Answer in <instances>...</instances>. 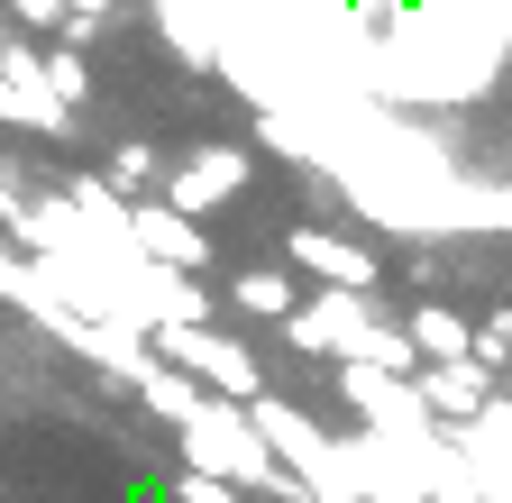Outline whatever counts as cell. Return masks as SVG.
<instances>
[{
    "label": "cell",
    "instance_id": "6da1fadb",
    "mask_svg": "<svg viewBox=\"0 0 512 503\" xmlns=\"http://www.w3.org/2000/svg\"><path fill=\"white\" fill-rule=\"evenodd\" d=\"M284 339H293L311 366H320V357H339V366H384V375H412V366H421L412 339H403V321H384V311H375V293H311V302H293Z\"/></svg>",
    "mask_w": 512,
    "mask_h": 503
},
{
    "label": "cell",
    "instance_id": "7a4b0ae2",
    "mask_svg": "<svg viewBox=\"0 0 512 503\" xmlns=\"http://www.w3.org/2000/svg\"><path fill=\"white\" fill-rule=\"evenodd\" d=\"M174 439H183V467L192 476H220V485H238V494H302L284 467H275V449L256 439V421H247V403H192V421H174Z\"/></svg>",
    "mask_w": 512,
    "mask_h": 503
},
{
    "label": "cell",
    "instance_id": "3957f363",
    "mask_svg": "<svg viewBox=\"0 0 512 503\" xmlns=\"http://www.w3.org/2000/svg\"><path fill=\"white\" fill-rule=\"evenodd\" d=\"M147 348H156L174 375H192L211 403H256V394H266V366H256L238 339H220L211 321H192V330H156Z\"/></svg>",
    "mask_w": 512,
    "mask_h": 503
},
{
    "label": "cell",
    "instance_id": "277c9868",
    "mask_svg": "<svg viewBox=\"0 0 512 503\" xmlns=\"http://www.w3.org/2000/svg\"><path fill=\"white\" fill-rule=\"evenodd\" d=\"M339 385H348V403L366 412V439H384V449H430V439H439V421H430V412H421V394H412V375L339 366Z\"/></svg>",
    "mask_w": 512,
    "mask_h": 503
},
{
    "label": "cell",
    "instance_id": "5b68a950",
    "mask_svg": "<svg viewBox=\"0 0 512 503\" xmlns=\"http://www.w3.org/2000/svg\"><path fill=\"white\" fill-rule=\"evenodd\" d=\"M119 238L138 247V266H165V275H202V266H211L202 220H183V211H165V202H119Z\"/></svg>",
    "mask_w": 512,
    "mask_h": 503
},
{
    "label": "cell",
    "instance_id": "8992f818",
    "mask_svg": "<svg viewBox=\"0 0 512 503\" xmlns=\"http://www.w3.org/2000/svg\"><path fill=\"white\" fill-rule=\"evenodd\" d=\"M284 257H293V275H311L320 293H384L375 247H357V238H339V229H320V220L284 238Z\"/></svg>",
    "mask_w": 512,
    "mask_h": 503
},
{
    "label": "cell",
    "instance_id": "52a82bcc",
    "mask_svg": "<svg viewBox=\"0 0 512 503\" xmlns=\"http://www.w3.org/2000/svg\"><path fill=\"white\" fill-rule=\"evenodd\" d=\"M247 147H202L192 165H174L165 174V211H183V220H202V211H220L229 193H247Z\"/></svg>",
    "mask_w": 512,
    "mask_h": 503
},
{
    "label": "cell",
    "instance_id": "ba28073f",
    "mask_svg": "<svg viewBox=\"0 0 512 503\" xmlns=\"http://www.w3.org/2000/svg\"><path fill=\"white\" fill-rule=\"evenodd\" d=\"M412 394H421L430 421H476V412L494 403V375H485L476 357H458V366H412Z\"/></svg>",
    "mask_w": 512,
    "mask_h": 503
},
{
    "label": "cell",
    "instance_id": "9c48e42d",
    "mask_svg": "<svg viewBox=\"0 0 512 503\" xmlns=\"http://www.w3.org/2000/svg\"><path fill=\"white\" fill-rule=\"evenodd\" d=\"M293 302H302L293 275H256V266H247V275L229 284V311H247V321H293Z\"/></svg>",
    "mask_w": 512,
    "mask_h": 503
},
{
    "label": "cell",
    "instance_id": "30bf717a",
    "mask_svg": "<svg viewBox=\"0 0 512 503\" xmlns=\"http://www.w3.org/2000/svg\"><path fill=\"white\" fill-rule=\"evenodd\" d=\"M37 74H46V92L64 101V110H83L92 101V65H83V46L64 37V46H37Z\"/></svg>",
    "mask_w": 512,
    "mask_h": 503
},
{
    "label": "cell",
    "instance_id": "8fae6325",
    "mask_svg": "<svg viewBox=\"0 0 512 503\" xmlns=\"http://www.w3.org/2000/svg\"><path fill=\"white\" fill-rule=\"evenodd\" d=\"M138 403H147L156 421H192V403H202V385H192V375H174V366L156 357V366L138 375Z\"/></svg>",
    "mask_w": 512,
    "mask_h": 503
},
{
    "label": "cell",
    "instance_id": "7c38bea8",
    "mask_svg": "<svg viewBox=\"0 0 512 503\" xmlns=\"http://www.w3.org/2000/svg\"><path fill=\"white\" fill-rule=\"evenodd\" d=\"M147 183H156V147H119L101 193H110V202H128V193H147Z\"/></svg>",
    "mask_w": 512,
    "mask_h": 503
},
{
    "label": "cell",
    "instance_id": "4fadbf2b",
    "mask_svg": "<svg viewBox=\"0 0 512 503\" xmlns=\"http://www.w3.org/2000/svg\"><path fill=\"white\" fill-rule=\"evenodd\" d=\"M174 503H247V494H238V485H220V476H192V467H183Z\"/></svg>",
    "mask_w": 512,
    "mask_h": 503
},
{
    "label": "cell",
    "instance_id": "5bb4252c",
    "mask_svg": "<svg viewBox=\"0 0 512 503\" xmlns=\"http://www.w3.org/2000/svg\"><path fill=\"white\" fill-rule=\"evenodd\" d=\"M110 10H119V0H64V28L83 37V28H92V19H110Z\"/></svg>",
    "mask_w": 512,
    "mask_h": 503
}]
</instances>
